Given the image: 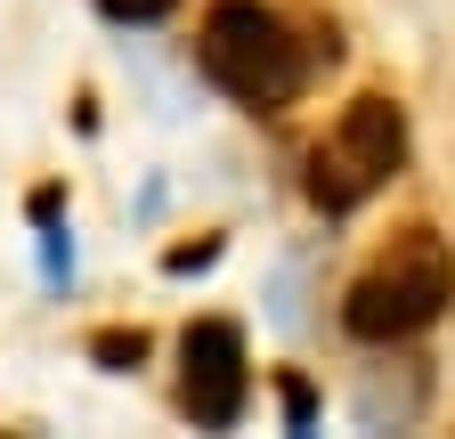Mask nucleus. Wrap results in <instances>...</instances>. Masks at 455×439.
I'll use <instances>...</instances> for the list:
<instances>
[{"instance_id":"obj_5","label":"nucleus","mask_w":455,"mask_h":439,"mask_svg":"<svg viewBox=\"0 0 455 439\" xmlns=\"http://www.w3.org/2000/svg\"><path fill=\"white\" fill-rule=\"evenodd\" d=\"M90 350H98V366H114V374H131V366L147 358V334H139V325H131V334H123V325H114V334H98Z\"/></svg>"},{"instance_id":"obj_7","label":"nucleus","mask_w":455,"mask_h":439,"mask_svg":"<svg viewBox=\"0 0 455 439\" xmlns=\"http://www.w3.org/2000/svg\"><path fill=\"white\" fill-rule=\"evenodd\" d=\"M212 252H220V244H180V252H171V268H180V277H188V268H204Z\"/></svg>"},{"instance_id":"obj_2","label":"nucleus","mask_w":455,"mask_h":439,"mask_svg":"<svg viewBox=\"0 0 455 439\" xmlns=\"http://www.w3.org/2000/svg\"><path fill=\"white\" fill-rule=\"evenodd\" d=\"M196 58H204V74L228 98H244V106H284V98H301V82H309L301 41L284 33V17L260 9V0H220V9L204 17Z\"/></svg>"},{"instance_id":"obj_6","label":"nucleus","mask_w":455,"mask_h":439,"mask_svg":"<svg viewBox=\"0 0 455 439\" xmlns=\"http://www.w3.org/2000/svg\"><path fill=\"white\" fill-rule=\"evenodd\" d=\"M98 9L114 17V25H155V17H171L180 0H98Z\"/></svg>"},{"instance_id":"obj_4","label":"nucleus","mask_w":455,"mask_h":439,"mask_svg":"<svg viewBox=\"0 0 455 439\" xmlns=\"http://www.w3.org/2000/svg\"><path fill=\"white\" fill-rule=\"evenodd\" d=\"M180 358H188V415L196 423H236L244 415V391H252L244 334L228 317H196L188 334H180Z\"/></svg>"},{"instance_id":"obj_1","label":"nucleus","mask_w":455,"mask_h":439,"mask_svg":"<svg viewBox=\"0 0 455 439\" xmlns=\"http://www.w3.org/2000/svg\"><path fill=\"white\" fill-rule=\"evenodd\" d=\"M455 301V260L431 228H407L366 277L350 285V301H341V325H350L358 342H407L423 334V325Z\"/></svg>"},{"instance_id":"obj_3","label":"nucleus","mask_w":455,"mask_h":439,"mask_svg":"<svg viewBox=\"0 0 455 439\" xmlns=\"http://www.w3.org/2000/svg\"><path fill=\"white\" fill-rule=\"evenodd\" d=\"M398 163H407V115L390 98H350V115L333 123V139L309 155V196L325 212H350L366 204Z\"/></svg>"}]
</instances>
